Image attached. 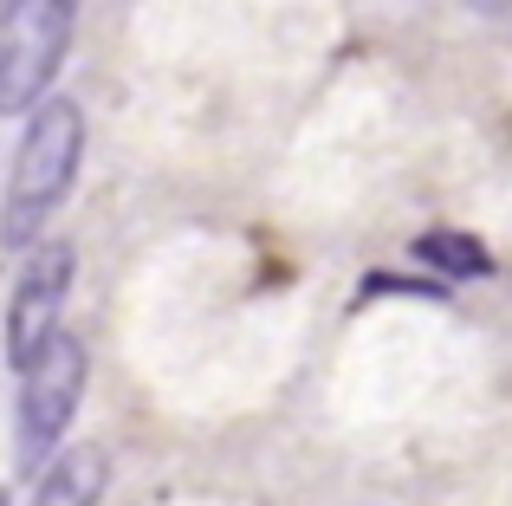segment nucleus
Returning a JSON list of instances; mask_svg holds the SVG:
<instances>
[{"label": "nucleus", "instance_id": "nucleus-3", "mask_svg": "<svg viewBox=\"0 0 512 506\" xmlns=\"http://www.w3.org/2000/svg\"><path fill=\"white\" fill-rule=\"evenodd\" d=\"M78 33V0H20L0 20V117H33L52 98Z\"/></svg>", "mask_w": 512, "mask_h": 506}, {"label": "nucleus", "instance_id": "nucleus-5", "mask_svg": "<svg viewBox=\"0 0 512 506\" xmlns=\"http://www.w3.org/2000/svg\"><path fill=\"white\" fill-rule=\"evenodd\" d=\"M104 487H111V455L98 442H78V448H59L33 474L26 506H104Z\"/></svg>", "mask_w": 512, "mask_h": 506}, {"label": "nucleus", "instance_id": "nucleus-4", "mask_svg": "<svg viewBox=\"0 0 512 506\" xmlns=\"http://www.w3.org/2000/svg\"><path fill=\"white\" fill-rule=\"evenodd\" d=\"M65 292H72V247L65 241H39L26 253L20 279H13V299H7V364H33L52 338H59V318H65Z\"/></svg>", "mask_w": 512, "mask_h": 506}, {"label": "nucleus", "instance_id": "nucleus-7", "mask_svg": "<svg viewBox=\"0 0 512 506\" xmlns=\"http://www.w3.org/2000/svg\"><path fill=\"white\" fill-rule=\"evenodd\" d=\"M13 7H20V0H0V20H7V13H13Z\"/></svg>", "mask_w": 512, "mask_h": 506}, {"label": "nucleus", "instance_id": "nucleus-2", "mask_svg": "<svg viewBox=\"0 0 512 506\" xmlns=\"http://www.w3.org/2000/svg\"><path fill=\"white\" fill-rule=\"evenodd\" d=\"M85 377H91V351L59 331L33 364H20V396H13V455L26 474H39L52 455L65 448L78 403H85Z\"/></svg>", "mask_w": 512, "mask_h": 506}, {"label": "nucleus", "instance_id": "nucleus-8", "mask_svg": "<svg viewBox=\"0 0 512 506\" xmlns=\"http://www.w3.org/2000/svg\"><path fill=\"white\" fill-rule=\"evenodd\" d=\"M0 506H7V494H0Z\"/></svg>", "mask_w": 512, "mask_h": 506}, {"label": "nucleus", "instance_id": "nucleus-1", "mask_svg": "<svg viewBox=\"0 0 512 506\" xmlns=\"http://www.w3.org/2000/svg\"><path fill=\"white\" fill-rule=\"evenodd\" d=\"M78 163H85V111L72 98H46L20 130V150L7 169V195H0V247H39L46 221L72 195Z\"/></svg>", "mask_w": 512, "mask_h": 506}, {"label": "nucleus", "instance_id": "nucleus-6", "mask_svg": "<svg viewBox=\"0 0 512 506\" xmlns=\"http://www.w3.org/2000/svg\"><path fill=\"white\" fill-rule=\"evenodd\" d=\"M415 260L435 266V273H448V279H487L493 273V253L480 247L474 234H454V228L422 234V241H415Z\"/></svg>", "mask_w": 512, "mask_h": 506}]
</instances>
